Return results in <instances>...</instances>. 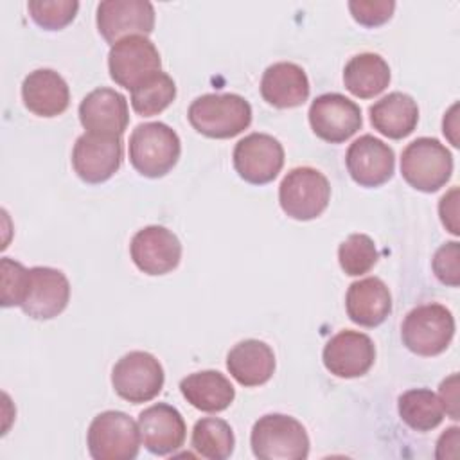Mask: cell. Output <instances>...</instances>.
Returning a JSON list of instances; mask_svg holds the SVG:
<instances>
[{"mask_svg": "<svg viewBox=\"0 0 460 460\" xmlns=\"http://www.w3.org/2000/svg\"><path fill=\"white\" fill-rule=\"evenodd\" d=\"M349 318L361 327L381 325L392 311V295L377 277H367L349 286L345 296Z\"/></svg>", "mask_w": 460, "mask_h": 460, "instance_id": "obj_22", "label": "cell"}, {"mask_svg": "<svg viewBox=\"0 0 460 460\" xmlns=\"http://www.w3.org/2000/svg\"><path fill=\"white\" fill-rule=\"evenodd\" d=\"M122 164V138L84 131L74 144L72 167L86 183L110 180Z\"/></svg>", "mask_w": 460, "mask_h": 460, "instance_id": "obj_10", "label": "cell"}, {"mask_svg": "<svg viewBox=\"0 0 460 460\" xmlns=\"http://www.w3.org/2000/svg\"><path fill=\"white\" fill-rule=\"evenodd\" d=\"M165 374L160 361L146 350L124 354L111 370V385L119 397L138 404L155 399L164 388Z\"/></svg>", "mask_w": 460, "mask_h": 460, "instance_id": "obj_8", "label": "cell"}, {"mask_svg": "<svg viewBox=\"0 0 460 460\" xmlns=\"http://www.w3.org/2000/svg\"><path fill=\"white\" fill-rule=\"evenodd\" d=\"M99 34L108 43L135 34H149L155 27V7L147 0H104L95 14Z\"/></svg>", "mask_w": 460, "mask_h": 460, "instance_id": "obj_14", "label": "cell"}, {"mask_svg": "<svg viewBox=\"0 0 460 460\" xmlns=\"http://www.w3.org/2000/svg\"><path fill=\"white\" fill-rule=\"evenodd\" d=\"M187 119L208 138H232L250 126L252 106L237 93H205L190 102Z\"/></svg>", "mask_w": 460, "mask_h": 460, "instance_id": "obj_1", "label": "cell"}, {"mask_svg": "<svg viewBox=\"0 0 460 460\" xmlns=\"http://www.w3.org/2000/svg\"><path fill=\"white\" fill-rule=\"evenodd\" d=\"M394 0H350L349 11L352 18L365 27H377L388 22L394 14Z\"/></svg>", "mask_w": 460, "mask_h": 460, "instance_id": "obj_33", "label": "cell"}, {"mask_svg": "<svg viewBox=\"0 0 460 460\" xmlns=\"http://www.w3.org/2000/svg\"><path fill=\"white\" fill-rule=\"evenodd\" d=\"M31 18L45 31L66 27L77 14V0H31L27 4Z\"/></svg>", "mask_w": 460, "mask_h": 460, "instance_id": "obj_31", "label": "cell"}, {"mask_svg": "<svg viewBox=\"0 0 460 460\" xmlns=\"http://www.w3.org/2000/svg\"><path fill=\"white\" fill-rule=\"evenodd\" d=\"M176 97V84L165 72H156L131 90V106L142 117L162 113Z\"/></svg>", "mask_w": 460, "mask_h": 460, "instance_id": "obj_29", "label": "cell"}, {"mask_svg": "<svg viewBox=\"0 0 460 460\" xmlns=\"http://www.w3.org/2000/svg\"><path fill=\"white\" fill-rule=\"evenodd\" d=\"M128 153L137 172L146 178H160L176 165L181 142L171 126L164 122H144L131 131Z\"/></svg>", "mask_w": 460, "mask_h": 460, "instance_id": "obj_2", "label": "cell"}, {"mask_svg": "<svg viewBox=\"0 0 460 460\" xmlns=\"http://www.w3.org/2000/svg\"><path fill=\"white\" fill-rule=\"evenodd\" d=\"M399 417L415 431L435 429L444 419V408L437 394L428 388H411L399 395Z\"/></svg>", "mask_w": 460, "mask_h": 460, "instance_id": "obj_27", "label": "cell"}, {"mask_svg": "<svg viewBox=\"0 0 460 460\" xmlns=\"http://www.w3.org/2000/svg\"><path fill=\"white\" fill-rule=\"evenodd\" d=\"M22 99L29 111L38 117H58L70 102L66 81L52 68H36L22 83Z\"/></svg>", "mask_w": 460, "mask_h": 460, "instance_id": "obj_20", "label": "cell"}, {"mask_svg": "<svg viewBox=\"0 0 460 460\" xmlns=\"http://www.w3.org/2000/svg\"><path fill=\"white\" fill-rule=\"evenodd\" d=\"M230 376L243 386H259L270 381L275 372V354L261 340H243L226 356Z\"/></svg>", "mask_w": 460, "mask_h": 460, "instance_id": "obj_23", "label": "cell"}, {"mask_svg": "<svg viewBox=\"0 0 460 460\" xmlns=\"http://www.w3.org/2000/svg\"><path fill=\"white\" fill-rule=\"evenodd\" d=\"M309 124L325 142L349 140L363 124L359 106L341 93H322L309 106Z\"/></svg>", "mask_w": 460, "mask_h": 460, "instance_id": "obj_12", "label": "cell"}, {"mask_svg": "<svg viewBox=\"0 0 460 460\" xmlns=\"http://www.w3.org/2000/svg\"><path fill=\"white\" fill-rule=\"evenodd\" d=\"M438 399L442 402L444 413H447L451 419H458V376L451 374L447 379L440 383L438 388Z\"/></svg>", "mask_w": 460, "mask_h": 460, "instance_id": "obj_36", "label": "cell"}, {"mask_svg": "<svg viewBox=\"0 0 460 460\" xmlns=\"http://www.w3.org/2000/svg\"><path fill=\"white\" fill-rule=\"evenodd\" d=\"M138 424L124 411L108 410L93 417L86 433L90 456L95 460H133L140 449Z\"/></svg>", "mask_w": 460, "mask_h": 460, "instance_id": "obj_6", "label": "cell"}, {"mask_svg": "<svg viewBox=\"0 0 460 460\" xmlns=\"http://www.w3.org/2000/svg\"><path fill=\"white\" fill-rule=\"evenodd\" d=\"M368 113L374 129L394 140L413 133L419 122L417 102L402 92H392L381 97L368 108Z\"/></svg>", "mask_w": 460, "mask_h": 460, "instance_id": "obj_24", "label": "cell"}, {"mask_svg": "<svg viewBox=\"0 0 460 460\" xmlns=\"http://www.w3.org/2000/svg\"><path fill=\"white\" fill-rule=\"evenodd\" d=\"M455 336V318L442 304H420L402 320L401 338L408 350L419 356L444 352Z\"/></svg>", "mask_w": 460, "mask_h": 460, "instance_id": "obj_5", "label": "cell"}, {"mask_svg": "<svg viewBox=\"0 0 460 460\" xmlns=\"http://www.w3.org/2000/svg\"><path fill=\"white\" fill-rule=\"evenodd\" d=\"M435 277L451 288L460 284V246L456 241L442 244L433 255Z\"/></svg>", "mask_w": 460, "mask_h": 460, "instance_id": "obj_34", "label": "cell"}, {"mask_svg": "<svg viewBox=\"0 0 460 460\" xmlns=\"http://www.w3.org/2000/svg\"><path fill=\"white\" fill-rule=\"evenodd\" d=\"M162 68L160 52L142 34L128 36L111 45L108 52L110 77L122 88L133 90Z\"/></svg>", "mask_w": 460, "mask_h": 460, "instance_id": "obj_9", "label": "cell"}, {"mask_svg": "<svg viewBox=\"0 0 460 460\" xmlns=\"http://www.w3.org/2000/svg\"><path fill=\"white\" fill-rule=\"evenodd\" d=\"M458 428L453 426L449 429H446L438 442H437V458H449V456H456V446H458Z\"/></svg>", "mask_w": 460, "mask_h": 460, "instance_id": "obj_37", "label": "cell"}, {"mask_svg": "<svg viewBox=\"0 0 460 460\" xmlns=\"http://www.w3.org/2000/svg\"><path fill=\"white\" fill-rule=\"evenodd\" d=\"M322 359L325 368L336 377H361L376 361V347L368 334L345 329L325 343Z\"/></svg>", "mask_w": 460, "mask_h": 460, "instance_id": "obj_15", "label": "cell"}, {"mask_svg": "<svg viewBox=\"0 0 460 460\" xmlns=\"http://www.w3.org/2000/svg\"><path fill=\"white\" fill-rule=\"evenodd\" d=\"M377 259V248L367 234H352L338 248V262L350 277H359L370 271Z\"/></svg>", "mask_w": 460, "mask_h": 460, "instance_id": "obj_30", "label": "cell"}, {"mask_svg": "<svg viewBox=\"0 0 460 460\" xmlns=\"http://www.w3.org/2000/svg\"><path fill=\"white\" fill-rule=\"evenodd\" d=\"M192 447L208 460H225L234 453L235 437L230 424L219 417H205L194 424Z\"/></svg>", "mask_w": 460, "mask_h": 460, "instance_id": "obj_28", "label": "cell"}, {"mask_svg": "<svg viewBox=\"0 0 460 460\" xmlns=\"http://www.w3.org/2000/svg\"><path fill=\"white\" fill-rule=\"evenodd\" d=\"M180 392L196 410L216 413L226 410L234 397V385L217 370L189 374L180 381Z\"/></svg>", "mask_w": 460, "mask_h": 460, "instance_id": "obj_25", "label": "cell"}, {"mask_svg": "<svg viewBox=\"0 0 460 460\" xmlns=\"http://www.w3.org/2000/svg\"><path fill=\"white\" fill-rule=\"evenodd\" d=\"M137 424L142 444L153 455H171L185 442V420L181 413L167 402H158L140 411Z\"/></svg>", "mask_w": 460, "mask_h": 460, "instance_id": "obj_18", "label": "cell"}, {"mask_svg": "<svg viewBox=\"0 0 460 460\" xmlns=\"http://www.w3.org/2000/svg\"><path fill=\"white\" fill-rule=\"evenodd\" d=\"M345 165L358 185L379 187L392 178L395 155L388 144L374 135H361L349 146Z\"/></svg>", "mask_w": 460, "mask_h": 460, "instance_id": "obj_17", "label": "cell"}, {"mask_svg": "<svg viewBox=\"0 0 460 460\" xmlns=\"http://www.w3.org/2000/svg\"><path fill=\"white\" fill-rule=\"evenodd\" d=\"M438 214H440L442 225L453 235H458L460 234V228H458V187H453L449 192H446L440 198Z\"/></svg>", "mask_w": 460, "mask_h": 460, "instance_id": "obj_35", "label": "cell"}, {"mask_svg": "<svg viewBox=\"0 0 460 460\" xmlns=\"http://www.w3.org/2000/svg\"><path fill=\"white\" fill-rule=\"evenodd\" d=\"M453 172V156L437 138L420 137L402 149L401 174L408 185L420 192L444 187Z\"/></svg>", "mask_w": 460, "mask_h": 460, "instance_id": "obj_4", "label": "cell"}, {"mask_svg": "<svg viewBox=\"0 0 460 460\" xmlns=\"http://www.w3.org/2000/svg\"><path fill=\"white\" fill-rule=\"evenodd\" d=\"M250 444L259 460H304L309 455L305 428L284 413L262 415L252 428Z\"/></svg>", "mask_w": 460, "mask_h": 460, "instance_id": "obj_3", "label": "cell"}, {"mask_svg": "<svg viewBox=\"0 0 460 460\" xmlns=\"http://www.w3.org/2000/svg\"><path fill=\"white\" fill-rule=\"evenodd\" d=\"M0 271H2V305L4 307L20 305L25 295L29 270L22 262L4 257L0 261Z\"/></svg>", "mask_w": 460, "mask_h": 460, "instance_id": "obj_32", "label": "cell"}, {"mask_svg": "<svg viewBox=\"0 0 460 460\" xmlns=\"http://www.w3.org/2000/svg\"><path fill=\"white\" fill-rule=\"evenodd\" d=\"M129 253L142 273L165 275L180 264L181 243L169 228L149 225L133 235Z\"/></svg>", "mask_w": 460, "mask_h": 460, "instance_id": "obj_16", "label": "cell"}, {"mask_svg": "<svg viewBox=\"0 0 460 460\" xmlns=\"http://www.w3.org/2000/svg\"><path fill=\"white\" fill-rule=\"evenodd\" d=\"M234 169L248 183L264 185L277 178L284 165L282 144L268 133H250L234 147Z\"/></svg>", "mask_w": 460, "mask_h": 460, "instance_id": "obj_11", "label": "cell"}, {"mask_svg": "<svg viewBox=\"0 0 460 460\" xmlns=\"http://www.w3.org/2000/svg\"><path fill=\"white\" fill-rule=\"evenodd\" d=\"M329 180L313 167L291 169L279 185V203L286 216L309 221L318 217L329 205Z\"/></svg>", "mask_w": 460, "mask_h": 460, "instance_id": "obj_7", "label": "cell"}, {"mask_svg": "<svg viewBox=\"0 0 460 460\" xmlns=\"http://www.w3.org/2000/svg\"><path fill=\"white\" fill-rule=\"evenodd\" d=\"M343 83L354 97L372 99L388 86L390 66L379 54H356L343 68Z\"/></svg>", "mask_w": 460, "mask_h": 460, "instance_id": "obj_26", "label": "cell"}, {"mask_svg": "<svg viewBox=\"0 0 460 460\" xmlns=\"http://www.w3.org/2000/svg\"><path fill=\"white\" fill-rule=\"evenodd\" d=\"M70 298V282L63 271L49 266L29 268L25 295L20 304L34 320H50L65 311Z\"/></svg>", "mask_w": 460, "mask_h": 460, "instance_id": "obj_13", "label": "cell"}, {"mask_svg": "<svg viewBox=\"0 0 460 460\" xmlns=\"http://www.w3.org/2000/svg\"><path fill=\"white\" fill-rule=\"evenodd\" d=\"M261 95L275 108H296L309 97L307 74L291 61L273 63L262 74Z\"/></svg>", "mask_w": 460, "mask_h": 460, "instance_id": "obj_21", "label": "cell"}, {"mask_svg": "<svg viewBox=\"0 0 460 460\" xmlns=\"http://www.w3.org/2000/svg\"><path fill=\"white\" fill-rule=\"evenodd\" d=\"M79 120L88 133L120 137L129 122L128 101L113 88H95L83 97Z\"/></svg>", "mask_w": 460, "mask_h": 460, "instance_id": "obj_19", "label": "cell"}]
</instances>
